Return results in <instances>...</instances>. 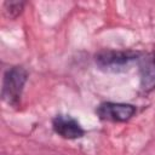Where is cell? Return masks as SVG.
I'll return each mask as SVG.
<instances>
[{
  "instance_id": "6da1fadb",
  "label": "cell",
  "mask_w": 155,
  "mask_h": 155,
  "mask_svg": "<svg viewBox=\"0 0 155 155\" xmlns=\"http://www.w3.org/2000/svg\"><path fill=\"white\" fill-rule=\"evenodd\" d=\"M139 59V52L136 51H115V50H103L99 51L96 57V64L102 70L107 71H121L127 69L130 64Z\"/></svg>"
},
{
  "instance_id": "7a4b0ae2",
  "label": "cell",
  "mask_w": 155,
  "mask_h": 155,
  "mask_svg": "<svg viewBox=\"0 0 155 155\" xmlns=\"http://www.w3.org/2000/svg\"><path fill=\"white\" fill-rule=\"evenodd\" d=\"M28 73L23 67H12L6 70L2 81V98L11 105H18Z\"/></svg>"
},
{
  "instance_id": "3957f363",
  "label": "cell",
  "mask_w": 155,
  "mask_h": 155,
  "mask_svg": "<svg viewBox=\"0 0 155 155\" xmlns=\"http://www.w3.org/2000/svg\"><path fill=\"white\" fill-rule=\"evenodd\" d=\"M136 111L137 109L132 104L114 103V102L102 103L96 109L97 115L102 120H108L114 122H125L130 120L136 114Z\"/></svg>"
},
{
  "instance_id": "277c9868",
  "label": "cell",
  "mask_w": 155,
  "mask_h": 155,
  "mask_svg": "<svg viewBox=\"0 0 155 155\" xmlns=\"http://www.w3.org/2000/svg\"><path fill=\"white\" fill-rule=\"evenodd\" d=\"M52 127L58 136L65 139H76L85 134L80 124L69 115H57L52 120Z\"/></svg>"
},
{
  "instance_id": "5b68a950",
  "label": "cell",
  "mask_w": 155,
  "mask_h": 155,
  "mask_svg": "<svg viewBox=\"0 0 155 155\" xmlns=\"http://www.w3.org/2000/svg\"><path fill=\"white\" fill-rule=\"evenodd\" d=\"M139 78L143 91L149 92L155 88V56L148 54L139 58Z\"/></svg>"
},
{
  "instance_id": "8992f818",
  "label": "cell",
  "mask_w": 155,
  "mask_h": 155,
  "mask_svg": "<svg viewBox=\"0 0 155 155\" xmlns=\"http://www.w3.org/2000/svg\"><path fill=\"white\" fill-rule=\"evenodd\" d=\"M24 7V2L22 1H7L5 2V11L7 12L10 18H16L18 15H21V12L23 11Z\"/></svg>"
}]
</instances>
